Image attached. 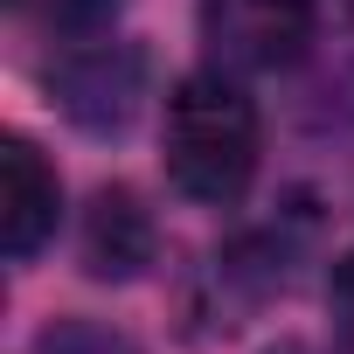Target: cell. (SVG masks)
<instances>
[{
  "label": "cell",
  "instance_id": "3957f363",
  "mask_svg": "<svg viewBox=\"0 0 354 354\" xmlns=\"http://www.w3.org/2000/svg\"><path fill=\"white\" fill-rule=\"evenodd\" d=\"M56 97L84 132H125L146 97V56L132 42H77L56 63Z\"/></svg>",
  "mask_w": 354,
  "mask_h": 354
},
{
  "label": "cell",
  "instance_id": "52a82bcc",
  "mask_svg": "<svg viewBox=\"0 0 354 354\" xmlns=\"http://www.w3.org/2000/svg\"><path fill=\"white\" fill-rule=\"evenodd\" d=\"M326 313H333V326H340V340H354V250L333 264V278H326Z\"/></svg>",
  "mask_w": 354,
  "mask_h": 354
},
{
  "label": "cell",
  "instance_id": "ba28073f",
  "mask_svg": "<svg viewBox=\"0 0 354 354\" xmlns=\"http://www.w3.org/2000/svg\"><path fill=\"white\" fill-rule=\"evenodd\" d=\"M49 354H132V347L97 326H63V333H49Z\"/></svg>",
  "mask_w": 354,
  "mask_h": 354
},
{
  "label": "cell",
  "instance_id": "5b68a950",
  "mask_svg": "<svg viewBox=\"0 0 354 354\" xmlns=\"http://www.w3.org/2000/svg\"><path fill=\"white\" fill-rule=\"evenodd\" d=\"M84 264H91V278H139V271L153 264V216H146L125 188H104V195L91 202Z\"/></svg>",
  "mask_w": 354,
  "mask_h": 354
},
{
  "label": "cell",
  "instance_id": "6da1fadb",
  "mask_svg": "<svg viewBox=\"0 0 354 354\" xmlns=\"http://www.w3.org/2000/svg\"><path fill=\"white\" fill-rule=\"evenodd\" d=\"M167 181L188 202H236L257 174V104L223 77V70H195L174 84L167 97Z\"/></svg>",
  "mask_w": 354,
  "mask_h": 354
},
{
  "label": "cell",
  "instance_id": "277c9868",
  "mask_svg": "<svg viewBox=\"0 0 354 354\" xmlns=\"http://www.w3.org/2000/svg\"><path fill=\"white\" fill-rule=\"evenodd\" d=\"M56 216H63V188H56V167L15 132L0 146V243L8 257H35L49 236H56Z\"/></svg>",
  "mask_w": 354,
  "mask_h": 354
},
{
  "label": "cell",
  "instance_id": "7a4b0ae2",
  "mask_svg": "<svg viewBox=\"0 0 354 354\" xmlns=\"http://www.w3.org/2000/svg\"><path fill=\"white\" fill-rule=\"evenodd\" d=\"M202 42L223 70H285L313 42V0H202Z\"/></svg>",
  "mask_w": 354,
  "mask_h": 354
},
{
  "label": "cell",
  "instance_id": "8992f818",
  "mask_svg": "<svg viewBox=\"0 0 354 354\" xmlns=\"http://www.w3.org/2000/svg\"><path fill=\"white\" fill-rule=\"evenodd\" d=\"M15 8L56 35H97L111 15H118V0H15Z\"/></svg>",
  "mask_w": 354,
  "mask_h": 354
}]
</instances>
